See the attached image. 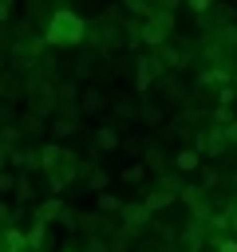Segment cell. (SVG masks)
<instances>
[{
  "mask_svg": "<svg viewBox=\"0 0 237 252\" xmlns=\"http://www.w3.org/2000/svg\"><path fill=\"white\" fill-rule=\"evenodd\" d=\"M221 134H225V146H233V142H237V118H233V122H229Z\"/></svg>",
  "mask_w": 237,
  "mask_h": 252,
  "instance_id": "33",
  "label": "cell"
},
{
  "mask_svg": "<svg viewBox=\"0 0 237 252\" xmlns=\"http://www.w3.org/2000/svg\"><path fill=\"white\" fill-rule=\"evenodd\" d=\"M75 130H79V114H63V118H51V122H47V134H51L55 146H59L63 138H71Z\"/></svg>",
  "mask_w": 237,
  "mask_h": 252,
  "instance_id": "7",
  "label": "cell"
},
{
  "mask_svg": "<svg viewBox=\"0 0 237 252\" xmlns=\"http://www.w3.org/2000/svg\"><path fill=\"white\" fill-rule=\"evenodd\" d=\"M63 252H75V248H63Z\"/></svg>",
  "mask_w": 237,
  "mask_h": 252,
  "instance_id": "39",
  "label": "cell"
},
{
  "mask_svg": "<svg viewBox=\"0 0 237 252\" xmlns=\"http://www.w3.org/2000/svg\"><path fill=\"white\" fill-rule=\"evenodd\" d=\"M87 35V20L75 12V8H55L47 16V28H43V47H63V43H83Z\"/></svg>",
  "mask_w": 237,
  "mask_h": 252,
  "instance_id": "1",
  "label": "cell"
},
{
  "mask_svg": "<svg viewBox=\"0 0 237 252\" xmlns=\"http://www.w3.org/2000/svg\"><path fill=\"white\" fill-rule=\"evenodd\" d=\"M142 165H146V173H150V169H154V173H162V169H166V146H162V142H154V138H150V142H142Z\"/></svg>",
  "mask_w": 237,
  "mask_h": 252,
  "instance_id": "6",
  "label": "cell"
},
{
  "mask_svg": "<svg viewBox=\"0 0 237 252\" xmlns=\"http://www.w3.org/2000/svg\"><path fill=\"white\" fill-rule=\"evenodd\" d=\"M237 102V91L233 87H221V94H217V106H233Z\"/></svg>",
  "mask_w": 237,
  "mask_h": 252,
  "instance_id": "29",
  "label": "cell"
},
{
  "mask_svg": "<svg viewBox=\"0 0 237 252\" xmlns=\"http://www.w3.org/2000/svg\"><path fill=\"white\" fill-rule=\"evenodd\" d=\"M8 217H12V213H8V205L0 201V220H8Z\"/></svg>",
  "mask_w": 237,
  "mask_h": 252,
  "instance_id": "36",
  "label": "cell"
},
{
  "mask_svg": "<svg viewBox=\"0 0 237 252\" xmlns=\"http://www.w3.org/2000/svg\"><path fill=\"white\" fill-rule=\"evenodd\" d=\"M36 158H40V169L47 173V169H55V165H59V158H63V150H59L55 142H47V146H40V154H36Z\"/></svg>",
  "mask_w": 237,
  "mask_h": 252,
  "instance_id": "11",
  "label": "cell"
},
{
  "mask_svg": "<svg viewBox=\"0 0 237 252\" xmlns=\"http://www.w3.org/2000/svg\"><path fill=\"white\" fill-rule=\"evenodd\" d=\"M174 165H178L182 173H194V169L201 165V158H198V150H178V154H174Z\"/></svg>",
  "mask_w": 237,
  "mask_h": 252,
  "instance_id": "15",
  "label": "cell"
},
{
  "mask_svg": "<svg viewBox=\"0 0 237 252\" xmlns=\"http://www.w3.org/2000/svg\"><path fill=\"white\" fill-rule=\"evenodd\" d=\"M99 224H103V217H99V213H79V224H75V228H83V232H95Z\"/></svg>",
  "mask_w": 237,
  "mask_h": 252,
  "instance_id": "23",
  "label": "cell"
},
{
  "mask_svg": "<svg viewBox=\"0 0 237 252\" xmlns=\"http://www.w3.org/2000/svg\"><path fill=\"white\" fill-rule=\"evenodd\" d=\"M194 150H198V158L213 161V158H221L229 146H225V134H221V130H201V134H198V142H194Z\"/></svg>",
  "mask_w": 237,
  "mask_h": 252,
  "instance_id": "4",
  "label": "cell"
},
{
  "mask_svg": "<svg viewBox=\"0 0 237 252\" xmlns=\"http://www.w3.org/2000/svg\"><path fill=\"white\" fill-rule=\"evenodd\" d=\"M24 236H28V252H40L43 240H47V224H43V220H32V228H28Z\"/></svg>",
  "mask_w": 237,
  "mask_h": 252,
  "instance_id": "13",
  "label": "cell"
},
{
  "mask_svg": "<svg viewBox=\"0 0 237 252\" xmlns=\"http://www.w3.org/2000/svg\"><path fill=\"white\" fill-rule=\"evenodd\" d=\"M59 209H63V201H59V197H51V201H43V205L36 209V220H43V224H47V220H55V217H59Z\"/></svg>",
  "mask_w": 237,
  "mask_h": 252,
  "instance_id": "18",
  "label": "cell"
},
{
  "mask_svg": "<svg viewBox=\"0 0 237 252\" xmlns=\"http://www.w3.org/2000/svg\"><path fill=\"white\" fill-rule=\"evenodd\" d=\"M16 201H32V181H28V173H16Z\"/></svg>",
  "mask_w": 237,
  "mask_h": 252,
  "instance_id": "22",
  "label": "cell"
},
{
  "mask_svg": "<svg viewBox=\"0 0 237 252\" xmlns=\"http://www.w3.org/2000/svg\"><path fill=\"white\" fill-rule=\"evenodd\" d=\"M8 189H16V173H0V193H8Z\"/></svg>",
  "mask_w": 237,
  "mask_h": 252,
  "instance_id": "32",
  "label": "cell"
},
{
  "mask_svg": "<svg viewBox=\"0 0 237 252\" xmlns=\"http://www.w3.org/2000/svg\"><path fill=\"white\" fill-rule=\"evenodd\" d=\"M162 91H166L174 102H182V98H186V83H178V79H166V83H162Z\"/></svg>",
  "mask_w": 237,
  "mask_h": 252,
  "instance_id": "21",
  "label": "cell"
},
{
  "mask_svg": "<svg viewBox=\"0 0 237 252\" xmlns=\"http://www.w3.org/2000/svg\"><path fill=\"white\" fill-rule=\"evenodd\" d=\"M75 110H79V114H103V110H107V94H103L99 87H83Z\"/></svg>",
  "mask_w": 237,
  "mask_h": 252,
  "instance_id": "5",
  "label": "cell"
},
{
  "mask_svg": "<svg viewBox=\"0 0 237 252\" xmlns=\"http://www.w3.org/2000/svg\"><path fill=\"white\" fill-rule=\"evenodd\" d=\"M122 181H126V185H138V181H146V165H142V161L126 165V169H122Z\"/></svg>",
  "mask_w": 237,
  "mask_h": 252,
  "instance_id": "19",
  "label": "cell"
},
{
  "mask_svg": "<svg viewBox=\"0 0 237 252\" xmlns=\"http://www.w3.org/2000/svg\"><path fill=\"white\" fill-rule=\"evenodd\" d=\"M115 114H118V118H138V102H130V98H115Z\"/></svg>",
  "mask_w": 237,
  "mask_h": 252,
  "instance_id": "20",
  "label": "cell"
},
{
  "mask_svg": "<svg viewBox=\"0 0 237 252\" xmlns=\"http://www.w3.org/2000/svg\"><path fill=\"white\" fill-rule=\"evenodd\" d=\"M95 146H99V150H118V146H122V142H118V130H115V126H99V130H95Z\"/></svg>",
  "mask_w": 237,
  "mask_h": 252,
  "instance_id": "12",
  "label": "cell"
},
{
  "mask_svg": "<svg viewBox=\"0 0 237 252\" xmlns=\"http://www.w3.org/2000/svg\"><path fill=\"white\" fill-rule=\"evenodd\" d=\"M8 165H12L16 173H28V169L40 165V158H36V150H12V154H8Z\"/></svg>",
  "mask_w": 237,
  "mask_h": 252,
  "instance_id": "9",
  "label": "cell"
},
{
  "mask_svg": "<svg viewBox=\"0 0 237 252\" xmlns=\"http://www.w3.org/2000/svg\"><path fill=\"white\" fill-rule=\"evenodd\" d=\"M213 185H217V169H213V165H201V189L209 193Z\"/></svg>",
  "mask_w": 237,
  "mask_h": 252,
  "instance_id": "25",
  "label": "cell"
},
{
  "mask_svg": "<svg viewBox=\"0 0 237 252\" xmlns=\"http://www.w3.org/2000/svg\"><path fill=\"white\" fill-rule=\"evenodd\" d=\"M213 118H217V130H225V126L233 122V106H217V114H213Z\"/></svg>",
  "mask_w": 237,
  "mask_h": 252,
  "instance_id": "28",
  "label": "cell"
},
{
  "mask_svg": "<svg viewBox=\"0 0 237 252\" xmlns=\"http://www.w3.org/2000/svg\"><path fill=\"white\" fill-rule=\"evenodd\" d=\"M16 126H20V134H32V138L47 134V118H40V114H32V110H28V114H20V122H16Z\"/></svg>",
  "mask_w": 237,
  "mask_h": 252,
  "instance_id": "10",
  "label": "cell"
},
{
  "mask_svg": "<svg viewBox=\"0 0 237 252\" xmlns=\"http://www.w3.org/2000/svg\"><path fill=\"white\" fill-rule=\"evenodd\" d=\"M4 252H28V236H24V228H8L4 232Z\"/></svg>",
  "mask_w": 237,
  "mask_h": 252,
  "instance_id": "14",
  "label": "cell"
},
{
  "mask_svg": "<svg viewBox=\"0 0 237 252\" xmlns=\"http://www.w3.org/2000/svg\"><path fill=\"white\" fill-rule=\"evenodd\" d=\"M118 217H122V224H118V228H122L126 236H138V232H146V224L154 220V217H150V213L142 209V201H126Z\"/></svg>",
  "mask_w": 237,
  "mask_h": 252,
  "instance_id": "3",
  "label": "cell"
},
{
  "mask_svg": "<svg viewBox=\"0 0 237 252\" xmlns=\"http://www.w3.org/2000/svg\"><path fill=\"white\" fill-rule=\"evenodd\" d=\"M122 205H126V201H118L115 193H99V197H95V209H99V213H122Z\"/></svg>",
  "mask_w": 237,
  "mask_h": 252,
  "instance_id": "17",
  "label": "cell"
},
{
  "mask_svg": "<svg viewBox=\"0 0 237 252\" xmlns=\"http://www.w3.org/2000/svg\"><path fill=\"white\" fill-rule=\"evenodd\" d=\"M186 4H190V12H198V16H205V12H209V8H213V4H209V0H186Z\"/></svg>",
  "mask_w": 237,
  "mask_h": 252,
  "instance_id": "30",
  "label": "cell"
},
{
  "mask_svg": "<svg viewBox=\"0 0 237 252\" xmlns=\"http://www.w3.org/2000/svg\"><path fill=\"white\" fill-rule=\"evenodd\" d=\"M138 118H142L146 126H158V122H162V106H158V102H138Z\"/></svg>",
  "mask_w": 237,
  "mask_h": 252,
  "instance_id": "16",
  "label": "cell"
},
{
  "mask_svg": "<svg viewBox=\"0 0 237 252\" xmlns=\"http://www.w3.org/2000/svg\"><path fill=\"white\" fill-rule=\"evenodd\" d=\"M213 244H217V252H237V240H229V236H217Z\"/></svg>",
  "mask_w": 237,
  "mask_h": 252,
  "instance_id": "31",
  "label": "cell"
},
{
  "mask_svg": "<svg viewBox=\"0 0 237 252\" xmlns=\"http://www.w3.org/2000/svg\"><path fill=\"white\" fill-rule=\"evenodd\" d=\"M178 197L194 209V217H205V213H209V201H205V189H201V185H182Z\"/></svg>",
  "mask_w": 237,
  "mask_h": 252,
  "instance_id": "8",
  "label": "cell"
},
{
  "mask_svg": "<svg viewBox=\"0 0 237 252\" xmlns=\"http://www.w3.org/2000/svg\"><path fill=\"white\" fill-rule=\"evenodd\" d=\"M87 252H107V240H103V236H95V240L87 244Z\"/></svg>",
  "mask_w": 237,
  "mask_h": 252,
  "instance_id": "34",
  "label": "cell"
},
{
  "mask_svg": "<svg viewBox=\"0 0 237 252\" xmlns=\"http://www.w3.org/2000/svg\"><path fill=\"white\" fill-rule=\"evenodd\" d=\"M150 12H154V8H146L142 0H126V16H142V20H146Z\"/></svg>",
  "mask_w": 237,
  "mask_h": 252,
  "instance_id": "24",
  "label": "cell"
},
{
  "mask_svg": "<svg viewBox=\"0 0 237 252\" xmlns=\"http://www.w3.org/2000/svg\"><path fill=\"white\" fill-rule=\"evenodd\" d=\"M233 185H237V173H233Z\"/></svg>",
  "mask_w": 237,
  "mask_h": 252,
  "instance_id": "38",
  "label": "cell"
},
{
  "mask_svg": "<svg viewBox=\"0 0 237 252\" xmlns=\"http://www.w3.org/2000/svg\"><path fill=\"white\" fill-rule=\"evenodd\" d=\"M107 181H111V177H107L103 169H91V173H87V185H91V189H107Z\"/></svg>",
  "mask_w": 237,
  "mask_h": 252,
  "instance_id": "26",
  "label": "cell"
},
{
  "mask_svg": "<svg viewBox=\"0 0 237 252\" xmlns=\"http://www.w3.org/2000/svg\"><path fill=\"white\" fill-rule=\"evenodd\" d=\"M178 193H182V181H178V177H162V181H158L150 193H142V209L154 217L158 209L174 205V201H178Z\"/></svg>",
  "mask_w": 237,
  "mask_h": 252,
  "instance_id": "2",
  "label": "cell"
},
{
  "mask_svg": "<svg viewBox=\"0 0 237 252\" xmlns=\"http://www.w3.org/2000/svg\"><path fill=\"white\" fill-rule=\"evenodd\" d=\"M0 94H4V79H0Z\"/></svg>",
  "mask_w": 237,
  "mask_h": 252,
  "instance_id": "37",
  "label": "cell"
},
{
  "mask_svg": "<svg viewBox=\"0 0 237 252\" xmlns=\"http://www.w3.org/2000/svg\"><path fill=\"white\" fill-rule=\"evenodd\" d=\"M8 16H12V0H0V24H4Z\"/></svg>",
  "mask_w": 237,
  "mask_h": 252,
  "instance_id": "35",
  "label": "cell"
},
{
  "mask_svg": "<svg viewBox=\"0 0 237 252\" xmlns=\"http://www.w3.org/2000/svg\"><path fill=\"white\" fill-rule=\"evenodd\" d=\"M75 220H79V213H75L71 205H63V209H59V224H63V228H75Z\"/></svg>",
  "mask_w": 237,
  "mask_h": 252,
  "instance_id": "27",
  "label": "cell"
}]
</instances>
